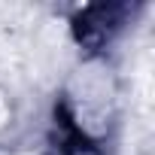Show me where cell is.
I'll return each instance as SVG.
<instances>
[{
	"label": "cell",
	"instance_id": "cell-1",
	"mask_svg": "<svg viewBox=\"0 0 155 155\" xmlns=\"http://www.w3.org/2000/svg\"><path fill=\"white\" fill-rule=\"evenodd\" d=\"M119 21V6H91L76 18V37L85 46H104Z\"/></svg>",
	"mask_w": 155,
	"mask_h": 155
}]
</instances>
